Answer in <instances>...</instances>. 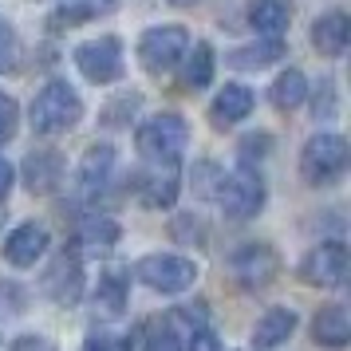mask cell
I'll list each match as a JSON object with an SVG mask.
<instances>
[{
    "label": "cell",
    "mask_w": 351,
    "mask_h": 351,
    "mask_svg": "<svg viewBox=\"0 0 351 351\" xmlns=\"http://www.w3.org/2000/svg\"><path fill=\"white\" fill-rule=\"evenodd\" d=\"M83 119V99L80 91L64 80H51L44 83L40 91H36L32 107H28V123H32L36 134H67V130H75Z\"/></svg>",
    "instance_id": "obj_1"
},
{
    "label": "cell",
    "mask_w": 351,
    "mask_h": 351,
    "mask_svg": "<svg viewBox=\"0 0 351 351\" xmlns=\"http://www.w3.org/2000/svg\"><path fill=\"white\" fill-rule=\"evenodd\" d=\"M119 241V221L114 217H103V213H91L75 225V249H111Z\"/></svg>",
    "instance_id": "obj_24"
},
{
    "label": "cell",
    "mask_w": 351,
    "mask_h": 351,
    "mask_svg": "<svg viewBox=\"0 0 351 351\" xmlns=\"http://www.w3.org/2000/svg\"><path fill=\"white\" fill-rule=\"evenodd\" d=\"M16 127H20V107H16V99L8 95V91H0V146L16 134Z\"/></svg>",
    "instance_id": "obj_29"
},
{
    "label": "cell",
    "mask_w": 351,
    "mask_h": 351,
    "mask_svg": "<svg viewBox=\"0 0 351 351\" xmlns=\"http://www.w3.org/2000/svg\"><path fill=\"white\" fill-rule=\"evenodd\" d=\"M16 56H20V44H16V32H12V24L0 16V71H8V67H16Z\"/></svg>",
    "instance_id": "obj_30"
},
{
    "label": "cell",
    "mask_w": 351,
    "mask_h": 351,
    "mask_svg": "<svg viewBox=\"0 0 351 351\" xmlns=\"http://www.w3.org/2000/svg\"><path fill=\"white\" fill-rule=\"evenodd\" d=\"M119 8V0H60L48 16L51 32H67V28H80V24H91L99 16H111Z\"/></svg>",
    "instance_id": "obj_16"
},
{
    "label": "cell",
    "mask_w": 351,
    "mask_h": 351,
    "mask_svg": "<svg viewBox=\"0 0 351 351\" xmlns=\"http://www.w3.org/2000/svg\"><path fill=\"white\" fill-rule=\"evenodd\" d=\"M170 4H178V8H186V4H197V0H170Z\"/></svg>",
    "instance_id": "obj_37"
},
{
    "label": "cell",
    "mask_w": 351,
    "mask_h": 351,
    "mask_svg": "<svg viewBox=\"0 0 351 351\" xmlns=\"http://www.w3.org/2000/svg\"><path fill=\"white\" fill-rule=\"evenodd\" d=\"M83 285H87V280H83V256H80L75 245L56 256V261L48 265V272H44V280H40L44 296L56 300V304H80Z\"/></svg>",
    "instance_id": "obj_9"
},
{
    "label": "cell",
    "mask_w": 351,
    "mask_h": 351,
    "mask_svg": "<svg viewBox=\"0 0 351 351\" xmlns=\"http://www.w3.org/2000/svg\"><path fill=\"white\" fill-rule=\"evenodd\" d=\"M348 40H351V20L348 12H324V16L312 24V48L328 60H339L348 51Z\"/></svg>",
    "instance_id": "obj_18"
},
{
    "label": "cell",
    "mask_w": 351,
    "mask_h": 351,
    "mask_svg": "<svg viewBox=\"0 0 351 351\" xmlns=\"http://www.w3.org/2000/svg\"><path fill=\"white\" fill-rule=\"evenodd\" d=\"M269 150H272V134H245L241 146H237L241 166H245V170H253V162H261Z\"/></svg>",
    "instance_id": "obj_28"
},
{
    "label": "cell",
    "mask_w": 351,
    "mask_h": 351,
    "mask_svg": "<svg viewBox=\"0 0 351 351\" xmlns=\"http://www.w3.org/2000/svg\"><path fill=\"white\" fill-rule=\"evenodd\" d=\"M280 56H285V44L280 40H256V44L233 48L225 60H229V67H237V71H261V67L276 64Z\"/></svg>",
    "instance_id": "obj_23"
},
{
    "label": "cell",
    "mask_w": 351,
    "mask_h": 351,
    "mask_svg": "<svg viewBox=\"0 0 351 351\" xmlns=\"http://www.w3.org/2000/svg\"><path fill=\"white\" fill-rule=\"evenodd\" d=\"M111 174H114V146L111 143L87 146V150H83V158H80V170H75L83 197H95V193L111 182Z\"/></svg>",
    "instance_id": "obj_15"
},
{
    "label": "cell",
    "mask_w": 351,
    "mask_h": 351,
    "mask_svg": "<svg viewBox=\"0 0 351 351\" xmlns=\"http://www.w3.org/2000/svg\"><path fill=\"white\" fill-rule=\"evenodd\" d=\"M213 48L209 44H193V51H186V60H182V87L186 91H202L213 83Z\"/></svg>",
    "instance_id": "obj_25"
},
{
    "label": "cell",
    "mask_w": 351,
    "mask_h": 351,
    "mask_svg": "<svg viewBox=\"0 0 351 351\" xmlns=\"http://www.w3.org/2000/svg\"><path fill=\"white\" fill-rule=\"evenodd\" d=\"M134 107H138V95H123L111 111H107V119H103V123H107V127H123V114H130Z\"/></svg>",
    "instance_id": "obj_33"
},
{
    "label": "cell",
    "mask_w": 351,
    "mask_h": 351,
    "mask_svg": "<svg viewBox=\"0 0 351 351\" xmlns=\"http://www.w3.org/2000/svg\"><path fill=\"white\" fill-rule=\"evenodd\" d=\"M300 276L312 288H339L348 280V249L339 241H319L316 249L304 256Z\"/></svg>",
    "instance_id": "obj_10"
},
{
    "label": "cell",
    "mask_w": 351,
    "mask_h": 351,
    "mask_svg": "<svg viewBox=\"0 0 351 351\" xmlns=\"http://www.w3.org/2000/svg\"><path fill=\"white\" fill-rule=\"evenodd\" d=\"M83 351H114V343L107 339V335H91V339H87V348H83Z\"/></svg>",
    "instance_id": "obj_36"
},
{
    "label": "cell",
    "mask_w": 351,
    "mask_h": 351,
    "mask_svg": "<svg viewBox=\"0 0 351 351\" xmlns=\"http://www.w3.org/2000/svg\"><path fill=\"white\" fill-rule=\"evenodd\" d=\"M269 99L276 111H296L304 99H308V80H304L300 67H285L269 87Z\"/></svg>",
    "instance_id": "obj_22"
},
{
    "label": "cell",
    "mask_w": 351,
    "mask_h": 351,
    "mask_svg": "<svg viewBox=\"0 0 351 351\" xmlns=\"http://www.w3.org/2000/svg\"><path fill=\"white\" fill-rule=\"evenodd\" d=\"M312 339L328 351H343L351 339V316L343 304H324L312 316Z\"/></svg>",
    "instance_id": "obj_17"
},
{
    "label": "cell",
    "mask_w": 351,
    "mask_h": 351,
    "mask_svg": "<svg viewBox=\"0 0 351 351\" xmlns=\"http://www.w3.org/2000/svg\"><path fill=\"white\" fill-rule=\"evenodd\" d=\"M71 60L75 67L83 71V80L87 83H99V87H107V83H119L123 80V44H119V36H99V40H87L80 48L71 51Z\"/></svg>",
    "instance_id": "obj_7"
},
{
    "label": "cell",
    "mask_w": 351,
    "mask_h": 351,
    "mask_svg": "<svg viewBox=\"0 0 351 351\" xmlns=\"http://www.w3.org/2000/svg\"><path fill=\"white\" fill-rule=\"evenodd\" d=\"M190 51V32L182 24H158V28H146L138 40V64L150 75H166L174 71Z\"/></svg>",
    "instance_id": "obj_5"
},
{
    "label": "cell",
    "mask_w": 351,
    "mask_h": 351,
    "mask_svg": "<svg viewBox=\"0 0 351 351\" xmlns=\"http://www.w3.org/2000/svg\"><path fill=\"white\" fill-rule=\"evenodd\" d=\"M8 351H56V343H51L48 335H16Z\"/></svg>",
    "instance_id": "obj_32"
},
{
    "label": "cell",
    "mask_w": 351,
    "mask_h": 351,
    "mask_svg": "<svg viewBox=\"0 0 351 351\" xmlns=\"http://www.w3.org/2000/svg\"><path fill=\"white\" fill-rule=\"evenodd\" d=\"M48 245H51L48 225L24 221L8 233V241H4V261H8L12 269H36V261H44Z\"/></svg>",
    "instance_id": "obj_11"
},
{
    "label": "cell",
    "mask_w": 351,
    "mask_h": 351,
    "mask_svg": "<svg viewBox=\"0 0 351 351\" xmlns=\"http://www.w3.org/2000/svg\"><path fill=\"white\" fill-rule=\"evenodd\" d=\"M12 182H16V170H12V162L0 154V202L8 197V190H12Z\"/></svg>",
    "instance_id": "obj_34"
},
{
    "label": "cell",
    "mask_w": 351,
    "mask_h": 351,
    "mask_svg": "<svg viewBox=\"0 0 351 351\" xmlns=\"http://www.w3.org/2000/svg\"><path fill=\"white\" fill-rule=\"evenodd\" d=\"M348 158H351L348 138L335 134V130H319L300 150V178L308 186H316V190L319 186H332V182H339L348 174Z\"/></svg>",
    "instance_id": "obj_3"
},
{
    "label": "cell",
    "mask_w": 351,
    "mask_h": 351,
    "mask_svg": "<svg viewBox=\"0 0 351 351\" xmlns=\"http://www.w3.org/2000/svg\"><path fill=\"white\" fill-rule=\"evenodd\" d=\"M292 20V0H253L249 4V28L261 40H280Z\"/></svg>",
    "instance_id": "obj_19"
},
{
    "label": "cell",
    "mask_w": 351,
    "mask_h": 351,
    "mask_svg": "<svg viewBox=\"0 0 351 351\" xmlns=\"http://www.w3.org/2000/svg\"><path fill=\"white\" fill-rule=\"evenodd\" d=\"M221 178H225L221 166H213V162H197V166H193V190L213 202L217 190H221Z\"/></svg>",
    "instance_id": "obj_27"
},
{
    "label": "cell",
    "mask_w": 351,
    "mask_h": 351,
    "mask_svg": "<svg viewBox=\"0 0 351 351\" xmlns=\"http://www.w3.org/2000/svg\"><path fill=\"white\" fill-rule=\"evenodd\" d=\"M190 351H217V335L209 332V328H202V332H193Z\"/></svg>",
    "instance_id": "obj_35"
},
{
    "label": "cell",
    "mask_w": 351,
    "mask_h": 351,
    "mask_svg": "<svg viewBox=\"0 0 351 351\" xmlns=\"http://www.w3.org/2000/svg\"><path fill=\"white\" fill-rule=\"evenodd\" d=\"M134 146L146 158V166H178L182 150L190 146V127L178 111L150 114L143 127L134 130Z\"/></svg>",
    "instance_id": "obj_2"
},
{
    "label": "cell",
    "mask_w": 351,
    "mask_h": 351,
    "mask_svg": "<svg viewBox=\"0 0 351 351\" xmlns=\"http://www.w3.org/2000/svg\"><path fill=\"white\" fill-rule=\"evenodd\" d=\"M213 202L221 206V213L229 221H249V217H256L265 209V182H261L256 170L241 166V170L221 178V190H217Z\"/></svg>",
    "instance_id": "obj_6"
},
{
    "label": "cell",
    "mask_w": 351,
    "mask_h": 351,
    "mask_svg": "<svg viewBox=\"0 0 351 351\" xmlns=\"http://www.w3.org/2000/svg\"><path fill=\"white\" fill-rule=\"evenodd\" d=\"M253 103H256V95L245 87V83H225L221 91L213 95V103H209V123H213L217 130L237 127L241 119L253 114Z\"/></svg>",
    "instance_id": "obj_13"
},
{
    "label": "cell",
    "mask_w": 351,
    "mask_h": 351,
    "mask_svg": "<svg viewBox=\"0 0 351 351\" xmlns=\"http://www.w3.org/2000/svg\"><path fill=\"white\" fill-rule=\"evenodd\" d=\"M178 166H146L143 174L134 178V193L146 209H170L178 202Z\"/></svg>",
    "instance_id": "obj_12"
},
{
    "label": "cell",
    "mask_w": 351,
    "mask_h": 351,
    "mask_svg": "<svg viewBox=\"0 0 351 351\" xmlns=\"http://www.w3.org/2000/svg\"><path fill=\"white\" fill-rule=\"evenodd\" d=\"M229 272H233V280H237L241 288H249V292H256V288H269L272 280H276V272H280V256H276V249L272 245H241L237 253L229 256Z\"/></svg>",
    "instance_id": "obj_8"
},
{
    "label": "cell",
    "mask_w": 351,
    "mask_h": 351,
    "mask_svg": "<svg viewBox=\"0 0 351 351\" xmlns=\"http://www.w3.org/2000/svg\"><path fill=\"white\" fill-rule=\"evenodd\" d=\"M296 324L300 319H296L292 308H269L253 328V351H276L280 343H288V335L296 332Z\"/></svg>",
    "instance_id": "obj_20"
},
{
    "label": "cell",
    "mask_w": 351,
    "mask_h": 351,
    "mask_svg": "<svg viewBox=\"0 0 351 351\" xmlns=\"http://www.w3.org/2000/svg\"><path fill=\"white\" fill-rule=\"evenodd\" d=\"M312 107H316V119H332V114H335V83L332 80L319 83L316 103H312Z\"/></svg>",
    "instance_id": "obj_31"
},
{
    "label": "cell",
    "mask_w": 351,
    "mask_h": 351,
    "mask_svg": "<svg viewBox=\"0 0 351 351\" xmlns=\"http://www.w3.org/2000/svg\"><path fill=\"white\" fill-rule=\"evenodd\" d=\"M134 276L150 292L178 296V292H186V288L197 285V265H193L190 256H178V253H150L134 265Z\"/></svg>",
    "instance_id": "obj_4"
},
{
    "label": "cell",
    "mask_w": 351,
    "mask_h": 351,
    "mask_svg": "<svg viewBox=\"0 0 351 351\" xmlns=\"http://www.w3.org/2000/svg\"><path fill=\"white\" fill-rule=\"evenodd\" d=\"M143 351H182V335H178V319L162 316L143 328Z\"/></svg>",
    "instance_id": "obj_26"
},
{
    "label": "cell",
    "mask_w": 351,
    "mask_h": 351,
    "mask_svg": "<svg viewBox=\"0 0 351 351\" xmlns=\"http://www.w3.org/2000/svg\"><path fill=\"white\" fill-rule=\"evenodd\" d=\"M20 178L32 193H56L60 182H64V154L56 150H32L24 166H20Z\"/></svg>",
    "instance_id": "obj_14"
},
{
    "label": "cell",
    "mask_w": 351,
    "mask_h": 351,
    "mask_svg": "<svg viewBox=\"0 0 351 351\" xmlns=\"http://www.w3.org/2000/svg\"><path fill=\"white\" fill-rule=\"evenodd\" d=\"M127 296H130V285H127V272H103L99 276V288H95V312L103 319H114L127 312Z\"/></svg>",
    "instance_id": "obj_21"
}]
</instances>
